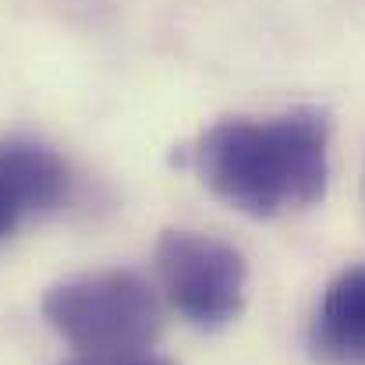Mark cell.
Returning <instances> with one entry per match:
<instances>
[{
  "label": "cell",
  "mask_w": 365,
  "mask_h": 365,
  "mask_svg": "<svg viewBox=\"0 0 365 365\" xmlns=\"http://www.w3.org/2000/svg\"><path fill=\"white\" fill-rule=\"evenodd\" d=\"M192 163L217 199L255 220L305 210L330 181V118L316 107L227 118L199 135Z\"/></svg>",
  "instance_id": "cell-1"
},
{
  "label": "cell",
  "mask_w": 365,
  "mask_h": 365,
  "mask_svg": "<svg viewBox=\"0 0 365 365\" xmlns=\"http://www.w3.org/2000/svg\"><path fill=\"white\" fill-rule=\"evenodd\" d=\"M43 319L100 362L145 355L163 327L160 298L135 269H96L53 284L43 294Z\"/></svg>",
  "instance_id": "cell-2"
},
{
  "label": "cell",
  "mask_w": 365,
  "mask_h": 365,
  "mask_svg": "<svg viewBox=\"0 0 365 365\" xmlns=\"http://www.w3.org/2000/svg\"><path fill=\"white\" fill-rule=\"evenodd\" d=\"M156 273L170 305L199 330H220L245 305L248 266L231 242L202 231H163Z\"/></svg>",
  "instance_id": "cell-3"
},
{
  "label": "cell",
  "mask_w": 365,
  "mask_h": 365,
  "mask_svg": "<svg viewBox=\"0 0 365 365\" xmlns=\"http://www.w3.org/2000/svg\"><path fill=\"white\" fill-rule=\"evenodd\" d=\"M71 170L43 142L0 138V242L68 199Z\"/></svg>",
  "instance_id": "cell-4"
},
{
  "label": "cell",
  "mask_w": 365,
  "mask_h": 365,
  "mask_svg": "<svg viewBox=\"0 0 365 365\" xmlns=\"http://www.w3.org/2000/svg\"><path fill=\"white\" fill-rule=\"evenodd\" d=\"M309 344L327 365H365V262L341 269L327 284Z\"/></svg>",
  "instance_id": "cell-5"
},
{
  "label": "cell",
  "mask_w": 365,
  "mask_h": 365,
  "mask_svg": "<svg viewBox=\"0 0 365 365\" xmlns=\"http://www.w3.org/2000/svg\"><path fill=\"white\" fill-rule=\"evenodd\" d=\"M93 365H170V362L153 359V355H131V359H118V362H93Z\"/></svg>",
  "instance_id": "cell-6"
}]
</instances>
